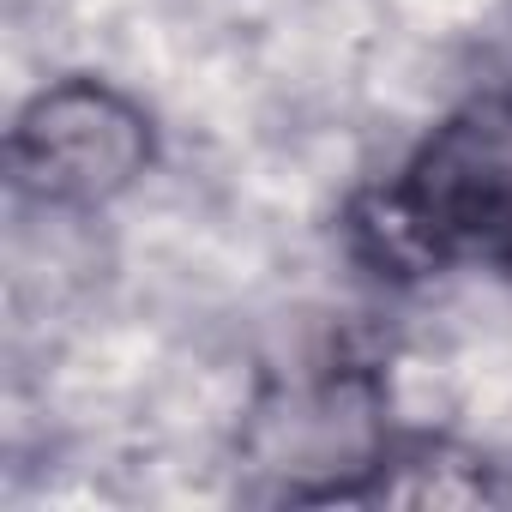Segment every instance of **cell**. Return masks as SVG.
<instances>
[{
  "label": "cell",
  "mask_w": 512,
  "mask_h": 512,
  "mask_svg": "<svg viewBox=\"0 0 512 512\" xmlns=\"http://www.w3.org/2000/svg\"><path fill=\"white\" fill-rule=\"evenodd\" d=\"M151 163L145 115L97 79H67L43 91L13 133V169L37 199L103 205L127 193Z\"/></svg>",
  "instance_id": "obj_1"
},
{
  "label": "cell",
  "mask_w": 512,
  "mask_h": 512,
  "mask_svg": "<svg viewBox=\"0 0 512 512\" xmlns=\"http://www.w3.org/2000/svg\"><path fill=\"white\" fill-rule=\"evenodd\" d=\"M488 247H494L500 260L512 266V199H506V205L494 211V223H488Z\"/></svg>",
  "instance_id": "obj_2"
}]
</instances>
